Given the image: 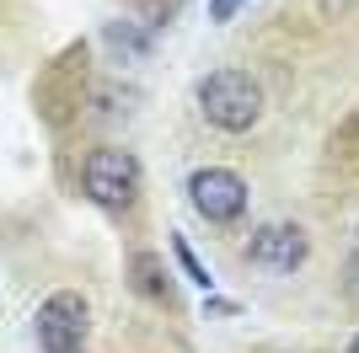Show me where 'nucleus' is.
<instances>
[{
  "instance_id": "nucleus-1",
  "label": "nucleus",
  "mask_w": 359,
  "mask_h": 353,
  "mask_svg": "<svg viewBox=\"0 0 359 353\" xmlns=\"http://www.w3.org/2000/svg\"><path fill=\"white\" fill-rule=\"evenodd\" d=\"M198 107H204V118L215 129L241 134V129H252L257 113H263V91H257V81L247 70H215L198 86Z\"/></svg>"
},
{
  "instance_id": "nucleus-2",
  "label": "nucleus",
  "mask_w": 359,
  "mask_h": 353,
  "mask_svg": "<svg viewBox=\"0 0 359 353\" xmlns=\"http://www.w3.org/2000/svg\"><path fill=\"white\" fill-rule=\"evenodd\" d=\"M81 188H86L91 204H102V209H129V198H135V188H140L135 155L118 150V145L91 150V155H86V172H81Z\"/></svg>"
},
{
  "instance_id": "nucleus-3",
  "label": "nucleus",
  "mask_w": 359,
  "mask_h": 353,
  "mask_svg": "<svg viewBox=\"0 0 359 353\" xmlns=\"http://www.w3.org/2000/svg\"><path fill=\"white\" fill-rule=\"evenodd\" d=\"M32 326H38L43 353H81V348H86V332H91L86 300H81V294H70V289L48 294L43 305H38V316H32Z\"/></svg>"
},
{
  "instance_id": "nucleus-4",
  "label": "nucleus",
  "mask_w": 359,
  "mask_h": 353,
  "mask_svg": "<svg viewBox=\"0 0 359 353\" xmlns=\"http://www.w3.org/2000/svg\"><path fill=\"white\" fill-rule=\"evenodd\" d=\"M188 198H194V209L204 220L225 225V220H236L241 209H247V182H241L236 172L204 166V172H194V182H188Z\"/></svg>"
},
{
  "instance_id": "nucleus-5",
  "label": "nucleus",
  "mask_w": 359,
  "mask_h": 353,
  "mask_svg": "<svg viewBox=\"0 0 359 353\" xmlns=\"http://www.w3.org/2000/svg\"><path fill=\"white\" fill-rule=\"evenodd\" d=\"M252 263L273 268V273H290V268L306 263V230L300 225H263L252 235Z\"/></svg>"
},
{
  "instance_id": "nucleus-6",
  "label": "nucleus",
  "mask_w": 359,
  "mask_h": 353,
  "mask_svg": "<svg viewBox=\"0 0 359 353\" xmlns=\"http://www.w3.org/2000/svg\"><path fill=\"white\" fill-rule=\"evenodd\" d=\"M129 273H135V289H140V294H166V284H161V268L150 263L145 251H140L135 263H129Z\"/></svg>"
},
{
  "instance_id": "nucleus-7",
  "label": "nucleus",
  "mask_w": 359,
  "mask_h": 353,
  "mask_svg": "<svg viewBox=\"0 0 359 353\" xmlns=\"http://www.w3.org/2000/svg\"><path fill=\"white\" fill-rule=\"evenodd\" d=\"M172 241H177V257H182V268L194 273V284H210V273H204V263H198L194 251H188V241H182V235H172Z\"/></svg>"
},
{
  "instance_id": "nucleus-8",
  "label": "nucleus",
  "mask_w": 359,
  "mask_h": 353,
  "mask_svg": "<svg viewBox=\"0 0 359 353\" xmlns=\"http://www.w3.org/2000/svg\"><path fill=\"white\" fill-rule=\"evenodd\" d=\"M241 6H247V0H210V16H215V22H231Z\"/></svg>"
},
{
  "instance_id": "nucleus-9",
  "label": "nucleus",
  "mask_w": 359,
  "mask_h": 353,
  "mask_svg": "<svg viewBox=\"0 0 359 353\" xmlns=\"http://www.w3.org/2000/svg\"><path fill=\"white\" fill-rule=\"evenodd\" d=\"M348 353H359V338H354V342H348Z\"/></svg>"
}]
</instances>
